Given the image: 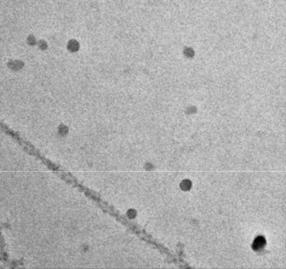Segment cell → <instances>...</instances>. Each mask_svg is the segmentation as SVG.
<instances>
[{
  "label": "cell",
  "instance_id": "6da1fadb",
  "mask_svg": "<svg viewBox=\"0 0 286 269\" xmlns=\"http://www.w3.org/2000/svg\"><path fill=\"white\" fill-rule=\"evenodd\" d=\"M265 244V239L262 238V237H259L257 239H256V241L254 242V245H253V248L255 249H260L261 247H262Z\"/></svg>",
  "mask_w": 286,
  "mask_h": 269
}]
</instances>
